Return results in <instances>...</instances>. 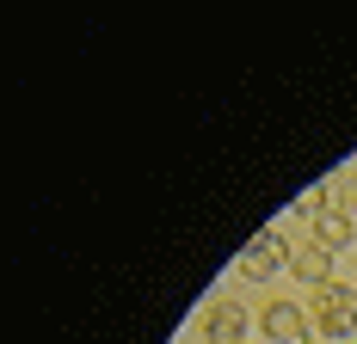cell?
I'll return each instance as SVG.
<instances>
[{
    "instance_id": "cell-5",
    "label": "cell",
    "mask_w": 357,
    "mask_h": 344,
    "mask_svg": "<svg viewBox=\"0 0 357 344\" xmlns=\"http://www.w3.org/2000/svg\"><path fill=\"white\" fill-rule=\"evenodd\" d=\"M289 271L302 276V283H308V289H326V283H333V252H326V246H289Z\"/></svg>"
},
{
    "instance_id": "cell-1",
    "label": "cell",
    "mask_w": 357,
    "mask_h": 344,
    "mask_svg": "<svg viewBox=\"0 0 357 344\" xmlns=\"http://www.w3.org/2000/svg\"><path fill=\"white\" fill-rule=\"evenodd\" d=\"M357 332V289L351 283H326V289H314V320H308V338L302 344H339Z\"/></svg>"
},
{
    "instance_id": "cell-7",
    "label": "cell",
    "mask_w": 357,
    "mask_h": 344,
    "mask_svg": "<svg viewBox=\"0 0 357 344\" xmlns=\"http://www.w3.org/2000/svg\"><path fill=\"white\" fill-rule=\"evenodd\" d=\"M339 209L357 221V178H345V185H339Z\"/></svg>"
},
{
    "instance_id": "cell-3",
    "label": "cell",
    "mask_w": 357,
    "mask_h": 344,
    "mask_svg": "<svg viewBox=\"0 0 357 344\" xmlns=\"http://www.w3.org/2000/svg\"><path fill=\"white\" fill-rule=\"evenodd\" d=\"M278 265H289V240H284V234H271V228L252 234V246L241 252V276H271Z\"/></svg>"
},
{
    "instance_id": "cell-4",
    "label": "cell",
    "mask_w": 357,
    "mask_h": 344,
    "mask_svg": "<svg viewBox=\"0 0 357 344\" xmlns=\"http://www.w3.org/2000/svg\"><path fill=\"white\" fill-rule=\"evenodd\" d=\"M259 326H265V338H271V344H302V338H308V320H302L296 302H271V308L259 313Z\"/></svg>"
},
{
    "instance_id": "cell-2",
    "label": "cell",
    "mask_w": 357,
    "mask_h": 344,
    "mask_svg": "<svg viewBox=\"0 0 357 344\" xmlns=\"http://www.w3.org/2000/svg\"><path fill=\"white\" fill-rule=\"evenodd\" d=\"M197 332H204V344H247V308L234 295H222L197 313Z\"/></svg>"
},
{
    "instance_id": "cell-6",
    "label": "cell",
    "mask_w": 357,
    "mask_h": 344,
    "mask_svg": "<svg viewBox=\"0 0 357 344\" xmlns=\"http://www.w3.org/2000/svg\"><path fill=\"white\" fill-rule=\"evenodd\" d=\"M351 240H357V221L345 215V209H321V215H314V246H326V252H345Z\"/></svg>"
}]
</instances>
